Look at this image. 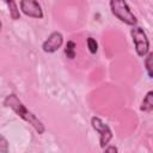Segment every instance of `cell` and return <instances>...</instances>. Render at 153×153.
Masks as SVG:
<instances>
[{
	"mask_svg": "<svg viewBox=\"0 0 153 153\" xmlns=\"http://www.w3.org/2000/svg\"><path fill=\"white\" fill-rule=\"evenodd\" d=\"M6 5L8 6V11H10V17L13 19V20H18L20 19V12L18 10V5L16 1L13 0H10V1H6Z\"/></svg>",
	"mask_w": 153,
	"mask_h": 153,
	"instance_id": "9c48e42d",
	"label": "cell"
},
{
	"mask_svg": "<svg viewBox=\"0 0 153 153\" xmlns=\"http://www.w3.org/2000/svg\"><path fill=\"white\" fill-rule=\"evenodd\" d=\"M62 44H63V36H62V33L59 32V31H54L42 43V50L44 53L53 54V53H56L62 47Z\"/></svg>",
	"mask_w": 153,
	"mask_h": 153,
	"instance_id": "8992f818",
	"label": "cell"
},
{
	"mask_svg": "<svg viewBox=\"0 0 153 153\" xmlns=\"http://www.w3.org/2000/svg\"><path fill=\"white\" fill-rule=\"evenodd\" d=\"M111 13L122 23L130 25V26H136L137 24V18L136 16L131 12L129 5L124 0H111L109 2Z\"/></svg>",
	"mask_w": 153,
	"mask_h": 153,
	"instance_id": "7a4b0ae2",
	"label": "cell"
},
{
	"mask_svg": "<svg viewBox=\"0 0 153 153\" xmlns=\"http://www.w3.org/2000/svg\"><path fill=\"white\" fill-rule=\"evenodd\" d=\"M103 153H118V148L115 145H109L105 149H103Z\"/></svg>",
	"mask_w": 153,
	"mask_h": 153,
	"instance_id": "4fadbf2b",
	"label": "cell"
},
{
	"mask_svg": "<svg viewBox=\"0 0 153 153\" xmlns=\"http://www.w3.org/2000/svg\"><path fill=\"white\" fill-rule=\"evenodd\" d=\"M91 126L99 134V146H100V148L105 149L109 146L112 137H114L111 128L98 116L91 117Z\"/></svg>",
	"mask_w": 153,
	"mask_h": 153,
	"instance_id": "277c9868",
	"label": "cell"
},
{
	"mask_svg": "<svg viewBox=\"0 0 153 153\" xmlns=\"http://www.w3.org/2000/svg\"><path fill=\"white\" fill-rule=\"evenodd\" d=\"M0 153H10L8 142L4 135H1V137H0Z\"/></svg>",
	"mask_w": 153,
	"mask_h": 153,
	"instance_id": "7c38bea8",
	"label": "cell"
},
{
	"mask_svg": "<svg viewBox=\"0 0 153 153\" xmlns=\"http://www.w3.org/2000/svg\"><path fill=\"white\" fill-rule=\"evenodd\" d=\"M65 55L69 59V60H73L76 55V43L72 39L67 41L66 45H65Z\"/></svg>",
	"mask_w": 153,
	"mask_h": 153,
	"instance_id": "ba28073f",
	"label": "cell"
},
{
	"mask_svg": "<svg viewBox=\"0 0 153 153\" xmlns=\"http://www.w3.org/2000/svg\"><path fill=\"white\" fill-rule=\"evenodd\" d=\"M19 7H20V11L27 17L42 19L44 16L41 4L36 0H22L19 2Z\"/></svg>",
	"mask_w": 153,
	"mask_h": 153,
	"instance_id": "5b68a950",
	"label": "cell"
},
{
	"mask_svg": "<svg viewBox=\"0 0 153 153\" xmlns=\"http://www.w3.org/2000/svg\"><path fill=\"white\" fill-rule=\"evenodd\" d=\"M140 110L143 112H149L153 110V90L148 91L146 96L143 97L141 105H140Z\"/></svg>",
	"mask_w": 153,
	"mask_h": 153,
	"instance_id": "52a82bcc",
	"label": "cell"
},
{
	"mask_svg": "<svg viewBox=\"0 0 153 153\" xmlns=\"http://www.w3.org/2000/svg\"><path fill=\"white\" fill-rule=\"evenodd\" d=\"M145 68L151 79H153V51L148 53L145 57Z\"/></svg>",
	"mask_w": 153,
	"mask_h": 153,
	"instance_id": "30bf717a",
	"label": "cell"
},
{
	"mask_svg": "<svg viewBox=\"0 0 153 153\" xmlns=\"http://www.w3.org/2000/svg\"><path fill=\"white\" fill-rule=\"evenodd\" d=\"M86 45H87L88 51H90L92 55L97 54V51H98V42L96 41V38H93V37H87V39H86Z\"/></svg>",
	"mask_w": 153,
	"mask_h": 153,
	"instance_id": "8fae6325",
	"label": "cell"
},
{
	"mask_svg": "<svg viewBox=\"0 0 153 153\" xmlns=\"http://www.w3.org/2000/svg\"><path fill=\"white\" fill-rule=\"evenodd\" d=\"M130 36L137 56L146 57L149 51V39L145 30L141 26H133V29L130 30Z\"/></svg>",
	"mask_w": 153,
	"mask_h": 153,
	"instance_id": "3957f363",
	"label": "cell"
},
{
	"mask_svg": "<svg viewBox=\"0 0 153 153\" xmlns=\"http://www.w3.org/2000/svg\"><path fill=\"white\" fill-rule=\"evenodd\" d=\"M2 104H4V106L11 109V110H12L17 116H19L23 121H25V122H27L29 124H31L32 128L37 131L38 135L44 134V131H45V126H44V123H43L32 111H30V110L26 108V105L19 99V97H18L16 93H10V94H7V96L5 97Z\"/></svg>",
	"mask_w": 153,
	"mask_h": 153,
	"instance_id": "6da1fadb",
	"label": "cell"
}]
</instances>
